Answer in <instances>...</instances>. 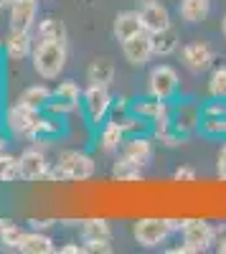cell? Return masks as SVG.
I'll return each instance as SVG.
<instances>
[{
	"mask_svg": "<svg viewBox=\"0 0 226 254\" xmlns=\"http://www.w3.org/2000/svg\"><path fill=\"white\" fill-rule=\"evenodd\" d=\"M209 94L226 99V66H221V69H216L211 74V79H209Z\"/></svg>",
	"mask_w": 226,
	"mask_h": 254,
	"instance_id": "30",
	"label": "cell"
},
{
	"mask_svg": "<svg viewBox=\"0 0 226 254\" xmlns=\"http://www.w3.org/2000/svg\"><path fill=\"white\" fill-rule=\"evenodd\" d=\"M97 173V163L92 155L81 150H64L58 160L51 163L49 181H89Z\"/></svg>",
	"mask_w": 226,
	"mask_h": 254,
	"instance_id": "2",
	"label": "cell"
},
{
	"mask_svg": "<svg viewBox=\"0 0 226 254\" xmlns=\"http://www.w3.org/2000/svg\"><path fill=\"white\" fill-rule=\"evenodd\" d=\"M112 178L114 181H140L142 178V168L135 165L130 158L119 155L114 160V165H112Z\"/></svg>",
	"mask_w": 226,
	"mask_h": 254,
	"instance_id": "26",
	"label": "cell"
},
{
	"mask_svg": "<svg viewBox=\"0 0 226 254\" xmlns=\"http://www.w3.org/2000/svg\"><path fill=\"white\" fill-rule=\"evenodd\" d=\"M216 252H219V254H226V234H221V237L216 239Z\"/></svg>",
	"mask_w": 226,
	"mask_h": 254,
	"instance_id": "37",
	"label": "cell"
},
{
	"mask_svg": "<svg viewBox=\"0 0 226 254\" xmlns=\"http://www.w3.org/2000/svg\"><path fill=\"white\" fill-rule=\"evenodd\" d=\"M178 13L186 23H203L211 13V0H180Z\"/></svg>",
	"mask_w": 226,
	"mask_h": 254,
	"instance_id": "24",
	"label": "cell"
},
{
	"mask_svg": "<svg viewBox=\"0 0 226 254\" xmlns=\"http://www.w3.org/2000/svg\"><path fill=\"white\" fill-rule=\"evenodd\" d=\"M81 92L79 89V84L66 79V81H58V87L54 89L51 94V102H49V107L46 112L51 115H58V117H64V115H71L74 110H79V104H81Z\"/></svg>",
	"mask_w": 226,
	"mask_h": 254,
	"instance_id": "9",
	"label": "cell"
},
{
	"mask_svg": "<svg viewBox=\"0 0 226 254\" xmlns=\"http://www.w3.org/2000/svg\"><path fill=\"white\" fill-rule=\"evenodd\" d=\"M112 94H110V87H99V84H89L81 94V107H84V115L92 125H99L112 110Z\"/></svg>",
	"mask_w": 226,
	"mask_h": 254,
	"instance_id": "7",
	"label": "cell"
},
{
	"mask_svg": "<svg viewBox=\"0 0 226 254\" xmlns=\"http://www.w3.org/2000/svg\"><path fill=\"white\" fill-rule=\"evenodd\" d=\"M140 18H142V28H145L148 33H160V31H166L168 26H173L168 8L163 3H158V0H148V3H142Z\"/></svg>",
	"mask_w": 226,
	"mask_h": 254,
	"instance_id": "14",
	"label": "cell"
},
{
	"mask_svg": "<svg viewBox=\"0 0 226 254\" xmlns=\"http://www.w3.org/2000/svg\"><path fill=\"white\" fill-rule=\"evenodd\" d=\"M33 54V38L26 31H10L5 38V56L10 61H23Z\"/></svg>",
	"mask_w": 226,
	"mask_h": 254,
	"instance_id": "20",
	"label": "cell"
},
{
	"mask_svg": "<svg viewBox=\"0 0 226 254\" xmlns=\"http://www.w3.org/2000/svg\"><path fill=\"white\" fill-rule=\"evenodd\" d=\"M28 224H31V229H38V231H44V229L54 226L56 221H54V219H28Z\"/></svg>",
	"mask_w": 226,
	"mask_h": 254,
	"instance_id": "36",
	"label": "cell"
},
{
	"mask_svg": "<svg viewBox=\"0 0 226 254\" xmlns=\"http://www.w3.org/2000/svg\"><path fill=\"white\" fill-rule=\"evenodd\" d=\"M122 54L125 59L132 64V66H145V64L155 56V49H153V36L148 31H142L132 38H127L122 44Z\"/></svg>",
	"mask_w": 226,
	"mask_h": 254,
	"instance_id": "13",
	"label": "cell"
},
{
	"mask_svg": "<svg viewBox=\"0 0 226 254\" xmlns=\"http://www.w3.org/2000/svg\"><path fill=\"white\" fill-rule=\"evenodd\" d=\"M216 176L226 181V142L219 147V155H216Z\"/></svg>",
	"mask_w": 226,
	"mask_h": 254,
	"instance_id": "34",
	"label": "cell"
},
{
	"mask_svg": "<svg viewBox=\"0 0 226 254\" xmlns=\"http://www.w3.org/2000/svg\"><path fill=\"white\" fill-rule=\"evenodd\" d=\"M0 150H5V135H3V130H0Z\"/></svg>",
	"mask_w": 226,
	"mask_h": 254,
	"instance_id": "41",
	"label": "cell"
},
{
	"mask_svg": "<svg viewBox=\"0 0 226 254\" xmlns=\"http://www.w3.org/2000/svg\"><path fill=\"white\" fill-rule=\"evenodd\" d=\"M114 74H117V69H114V61L110 56H97L87 66V81L99 84V87H110L114 81Z\"/></svg>",
	"mask_w": 226,
	"mask_h": 254,
	"instance_id": "19",
	"label": "cell"
},
{
	"mask_svg": "<svg viewBox=\"0 0 226 254\" xmlns=\"http://www.w3.org/2000/svg\"><path fill=\"white\" fill-rule=\"evenodd\" d=\"M125 140H127V130L122 127V122H119V120H110V122L102 125L99 137H97V145H99L102 153L112 155V153H119V150H122Z\"/></svg>",
	"mask_w": 226,
	"mask_h": 254,
	"instance_id": "15",
	"label": "cell"
},
{
	"mask_svg": "<svg viewBox=\"0 0 226 254\" xmlns=\"http://www.w3.org/2000/svg\"><path fill=\"white\" fill-rule=\"evenodd\" d=\"M36 38L38 41H61L66 44L69 41V31H66V23L58 18H44L36 23Z\"/></svg>",
	"mask_w": 226,
	"mask_h": 254,
	"instance_id": "23",
	"label": "cell"
},
{
	"mask_svg": "<svg viewBox=\"0 0 226 254\" xmlns=\"http://www.w3.org/2000/svg\"><path fill=\"white\" fill-rule=\"evenodd\" d=\"M18 178V158L0 150V183H10Z\"/></svg>",
	"mask_w": 226,
	"mask_h": 254,
	"instance_id": "28",
	"label": "cell"
},
{
	"mask_svg": "<svg viewBox=\"0 0 226 254\" xmlns=\"http://www.w3.org/2000/svg\"><path fill=\"white\" fill-rule=\"evenodd\" d=\"M178 87H180V76L170 64H158L148 76V94L155 99L170 102L178 94Z\"/></svg>",
	"mask_w": 226,
	"mask_h": 254,
	"instance_id": "6",
	"label": "cell"
},
{
	"mask_svg": "<svg viewBox=\"0 0 226 254\" xmlns=\"http://www.w3.org/2000/svg\"><path fill=\"white\" fill-rule=\"evenodd\" d=\"M132 115H137L140 120L153 125V122H160V120H170V104L163 102V99H155V97L137 99V102H132Z\"/></svg>",
	"mask_w": 226,
	"mask_h": 254,
	"instance_id": "17",
	"label": "cell"
},
{
	"mask_svg": "<svg viewBox=\"0 0 226 254\" xmlns=\"http://www.w3.org/2000/svg\"><path fill=\"white\" fill-rule=\"evenodd\" d=\"M201 120H203V112H201V104L196 102H180L175 107H170V122L183 137L196 132L201 127Z\"/></svg>",
	"mask_w": 226,
	"mask_h": 254,
	"instance_id": "11",
	"label": "cell"
},
{
	"mask_svg": "<svg viewBox=\"0 0 226 254\" xmlns=\"http://www.w3.org/2000/svg\"><path fill=\"white\" fill-rule=\"evenodd\" d=\"M10 3H13V0H0V10H5V8H10Z\"/></svg>",
	"mask_w": 226,
	"mask_h": 254,
	"instance_id": "40",
	"label": "cell"
},
{
	"mask_svg": "<svg viewBox=\"0 0 226 254\" xmlns=\"http://www.w3.org/2000/svg\"><path fill=\"white\" fill-rule=\"evenodd\" d=\"M61 254H84L87 249H84V244H76V242H69V244H64L58 249Z\"/></svg>",
	"mask_w": 226,
	"mask_h": 254,
	"instance_id": "35",
	"label": "cell"
},
{
	"mask_svg": "<svg viewBox=\"0 0 226 254\" xmlns=\"http://www.w3.org/2000/svg\"><path fill=\"white\" fill-rule=\"evenodd\" d=\"M153 36V49H155V56H170L178 51L180 46V36L173 26H168L166 31H160V33H150Z\"/></svg>",
	"mask_w": 226,
	"mask_h": 254,
	"instance_id": "25",
	"label": "cell"
},
{
	"mask_svg": "<svg viewBox=\"0 0 226 254\" xmlns=\"http://www.w3.org/2000/svg\"><path fill=\"white\" fill-rule=\"evenodd\" d=\"M38 117H41L38 110H31V107H26V104H20V102L15 99L10 107L5 110L3 125H5V130H8L13 137H26V140H31Z\"/></svg>",
	"mask_w": 226,
	"mask_h": 254,
	"instance_id": "5",
	"label": "cell"
},
{
	"mask_svg": "<svg viewBox=\"0 0 226 254\" xmlns=\"http://www.w3.org/2000/svg\"><path fill=\"white\" fill-rule=\"evenodd\" d=\"M66 61H69V49L61 41H38L31 54L33 71L41 79H58L61 71L66 69Z\"/></svg>",
	"mask_w": 226,
	"mask_h": 254,
	"instance_id": "1",
	"label": "cell"
},
{
	"mask_svg": "<svg viewBox=\"0 0 226 254\" xmlns=\"http://www.w3.org/2000/svg\"><path fill=\"white\" fill-rule=\"evenodd\" d=\"M23 234H26V231L20 229L18 224H10L5 231H0V244H3L5 249H15L18 252L20 242H23Z\"/></svg>",
	"mask_w": 226,
	"mask_h": 254,
	"instance_id": "29",
	"label": "cell"
},
{
	"mask_svg": "<svg viewBox=\"0 0 226 254\" xmlns=\"http://www.w3.org/2000/svg\"><path fill=\"white\" fill-rule=\"evenodd\" d=\"M142 3H148V0H142Z\"/></svg>",
	"mask_w": 226,
	"mask_h": 254,
	"instance_id": "42",
	"label": "cell"
},
{
	"mask_svg": "<svg viewBox=\"0 0 226 254\" xmlns=\"http://www.w3.org/2000/svg\"><path fill=\"white\" fill-rule=\"evenodd\" d=\"M203 117H226V99L221 97H211L206 104H201Z\"/></svg>",
	"mask_w": 226,
	"mask_h": 254,
	"instance_id": "31",
	"label": "cell"
},
{
	"mask_svg": "<svg viewBox=\"0 0 226 254\" xmlns=\"http://www.w3.org/2000/svg\"><path fill=\"white\" fill-rule=\"evenodd\" d=\"M112 239H84V249L92 254H110L112 252Z\"/></svg>",
	"mask_w": 226,
	"mask_h": 254,
	"instance_id": "32",
	"label": "cell"
},
{
	"mask_svg": "<svg viewBox=\"0 0 226 254\" xmlns=\"http://www.w3.org/2000/svg\"><path fill=\"white\" fill-rule=\"evenodd\" d=\"M10 15H8V23L10 31H26L31 33L38 23V0H13L10 3Z\"/></svg>",
	"mask_w": 226,
	"mask_h": 254,
	"instance_id": "12",
	"label": "cell"
},
{
	"mask_svg": "<svg viewBox=\"0 0 226 254\" xmlns=\"http://www.w3.org/2000/svg\"><path fill=\"white\" fill-rule=\"evenodd\" d=\"M51 163L41 147H28L18 155V178L20 181H49Z\"/></svg>",
	"mask_w": 226,
	"mask_h": 254,
	"instance_id": "8",
	"label": "cell"
},
{
	"mask_svg": "<svg viewBox=\"0 0 226 254\" xmlns=\"http://www.w3.org/2000/svg\"><path fill=\"white\" fill-rule=\"evenodd\" d=\"M173 234V226L170 219H158V216H145V219H137L132 224V237L140 247H160L168 237Z\"/></svg>",
	"mask_w": 226,
	"mask_h": 254,
	"instance_id": "3",
	"label": "cell"
},
{
	"mask_svg": "<svg viewBox=\"0 0 226 254\" xmlns=\"http://www.w3.org/2000/svg\"><path fill=\"white\" fill-rule=\"evenodd\" d=\"M18 252H23V254H51V252H56V247H54V239L49 234H44V231H38V229H31L23 234V242H20Z\"/></svg>",
	"mask_w": 226,
	"mask_h": 254,
	"instance_id": "21",
	"label": "cell"
},
{
	"mask_svg": "<svg viewBox=\"0 0 226 254\" xmlns=\"http://www.w3.org/2000/svg\"><path fill=\"white\" fill-rule=\"evenodd\" d=\"M196 176H198L196 168H191V165H180V168H175V171H173V178L180 181V183H193Z\"/></svg>",
	"mask_w": 226,
	"mask_h": 254,
	"instance_id": "33",
	"label": "cell"
},
{
	"mask_svg": "<svg viewBox=\"0 0 226 254\" xmlns=\"http://www.w3.org/2000/svg\"><path fill=\"white\" fill-rule=\"evenodd\" d=\"M142 31L145 28H142L140 10H122V13H117L114 23H112V33H114V38L119 41V44H125L127 38H132Z\"/></svg>",
	"mask_w": 226,
	"mask_h": 254,
	"instance_id": "18",
	"label": "cell"
},
{
	"mask_svg": "<svg viewBox=\"0 0 226 254\" xmlns=\"http://www.w3.org/2000/svg\"><path fill=\"white\" fill-rule=\"evenodd\" d=\"M180 61L191 74H206L214 66V49L206 41H191L180 49Z\"/></svg>",
	"mask_w": 226,
	"mask_h": 254,
	"instance_id": "10",
	"label": "cell"
},
{
	"mask_svg": "<svg viewBox=\"0 0 226 254\" xmlns=\"http://www.w3.org/2000/svg\"><path fill=\"white\" fill-rule=\"evenodd\" d=\"M81 224V237L84 239H112V226L107 219H87Z\"/></svg>",
	"mask_w": 226,
	"mask_h": 254,
	"instance_id": "27",
	"label": "cell"
},
{
	"mask_svg": "<svg viewBox=\"0 0 226 254\" xmlns=\"http://www.w3.org/2000/svg\"><path fill=\"white\" fill-rule=\"evenodd\" d=\"M221 36L226 38V10H224V15H221Z\"/></svg>",
	"mask_w": 226,
	"mask_h": 254,
	"instance_id": "39",
	"label": "cell"
},
{
	"mask_svg": "<svg viewBox=\"0 0 226 254\" xmlns=\"http://www.w3.org/2000/svg\"><path fill=\"white\" fill-rule=\"evenodd\" d=\"M51 94H54V89H49L46 84H31V87H26L23 92H20L18 102L31 107V110L44 112L49 107V102H51Z\"/></svg>",
	"mask_w": 226,
	"mask_h": 254,
	"instance_id": "22",
	"label": "cell"
},
{
	"mask_svg": "<svg viewBox=\"0 0 226 254\" xmlns=\"http://www.w3.org/2000/svg\"><path fill=\"white\" fill-rule=\"evenodd\" d=\"M122 155L130 158L135 165L145 168L153 155H155V147H153V140L150 137H142V135H127L125 145H122Z\"/></svg>",
	"mask_w": 226,
	"mask_h": 254,
	"instance_id": "16",
	"label": "cell"
},
{
	"mask_svg": "<svg viewBox=\"0 0 226 254\" xmlns=\"http://www.w3.org/2000/svg\"><path fill=\"white\" fill-rule=\"evenodd\" d=\"M10 224H13L10 219H3V216H0V231H5V229H8Z\"/></svg>",
	"mask_w": 226,
	"mask_h": 254,
	"instance_id": "38",
	"label": "cell"
},
{
	"mask_svg": "<svg viewBox=\"0 0 226 254\" xmlns=\"http://www.w3.org/2000/svg\"><path fill=\"white\" fill-rule=\"evenodd\" d=\"M180 234H183V244L188 247V254H196V252H206L211 244H216L219 229L203 219H186Z\"/></svg>",
	"mask_w": 226,
	"mask_h": 254,
	"instance_id": "4",
	"label": "cell"
}]
</instances>
